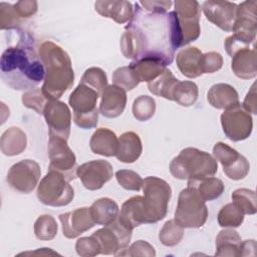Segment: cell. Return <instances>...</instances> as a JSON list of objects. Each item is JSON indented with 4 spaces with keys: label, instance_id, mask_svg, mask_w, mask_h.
<instances>
[{
    "label": "cell",
    "instance_id": "cell-1",
    "mask_svg": "<svg viewBox=\"0 0 257 257\" xmlns=\"http://www.w3.org/2000/svg\"><path fill=\"white\" fill-rule=\"evenodd\" d=\"M120 51L125 58L156 59L166 65L173 62L182 46L181 31L175 11L153 12L135 3L134 14L120 37Z\"/></svg>",
    "mask_w": 257,
    "mask_h": 257
},
{
    "label": "cell",
    "instance_id": "cell-2",
    "mask_svg": "<svg viewBox=\"0 0 257 257\" xmlns=\"http://www.w3.org/2000/svg\"><path fill=\"white\" fill-rule=\"evenodd\" d=\"M35 48L33 36L17 29L16 43L3 51L0 74L4 83L12 89L30 90L44 80L45 68Z\"/></svg>",
    "mask_w": 257,
    "mask_h": 257
},
{
    "label": "cell",
    "instance_id": "cell-3",
    "mask_svg": "<svg viewBox=\"0 0 257 257\" xmlns=\"http://www.w3.org/2000/svg\"><path fill=\"white\" fill-rule=\"evenodd\" d=\"M39 56L45 68L41 90L48 100H57L72 87L74 72L67 52L52 41H44L39 47Z\"/></svg>",
    "mask_w": 257,
    "mask_h": 257
},
{
    "label": "cell",
    "instance_id": "cell-4",
    "mask_svg": "<svg viewBox=\"0 0 257 257\" xmlns=\"http://www.w3.org/2000/svg\"><path fill=\"white\" fill-rule=\"evenodd\" d=\"M218 171L217 161L209 153L196 148H186L170 164L171 174L179 180H188V186L196 187Z\"/></svg>",
    "mask_w": 257,
    "mask_h": 257
},
{
    "label": "cell",
    "instance_id": "cell-5",
    "mask_svg": "<svg viewBox=\"0 0 257 257\" xmlns=\"http://www.w3.org/2000/svg\"><path fill=\"white\" fill-rule=\"evenodd\" d=\"M257 2L244 1L237 5L236 19L232 28L233 34L224 41L227 53L232 56L236 51L249 47L254 42L257 32Z\"/></svg>",
    "mask_w": 257,
    "mask_h": 257
},
{
    "label": "cell",
    "instance_id": "cell-6",
    "mask_svg": "<svg viewBox=\"0 0 257 257\" xmlns=\"http://www.w3.org/2000/svg\"><path fill=\"white\" fill-rule=\"evenodd\" d=\"M144 208L146 224L157 223L164 219L172 196L170 185L163 179L150 176L143 181Z\"/></svg>",
    "mask_w": 257,
    "mask_h": 257
},
{
    "label": "cell",
    "instance_id": "cell-7",
    "mask_svg": "<svg viewBox=\"0 0 257 257\" xmlns=\"http://www.w3.org/2000/svg\"><path fill=\"white\" fill-rule=\"evenodd\" d=\"M206 201L196 187L188 186L179 195L174 220L183 228H200L208 218Z\"/></svg>",
    "mask_w": 257,
    "mask_h": 257
},
{
    "label": "cell",
    "instance_id": "cell-8",
    "mask_svg": "<svg viewBox=\"0 0 257 257\" xmlns=\"http://www.w3.org/2000/svg\"><path fill=\"white\" fill-rule=\"evenodd\" d=\"M100 95L91 87L80 83L69 95V105L73 109V120L83 130L93 128L97 124L98 109L97 99Z\"/></svg>",
    "mask_w": 257,
    "mask_h": 257
},
{
    "label": "cell",
    "instance_id": "cell-9",
    "mask_svg": "<svg viewBox=\"0 0 257 257\" xmlns=\"http://www.w3.org/2000/svg\"><path fill=\"white\" fill-rule=\"evenodd\" d=\"M36 195L46 206L63 207L73 200L74 190L61 174L49 171L38 184Z\"/></svg>",
    "mask_w": 257,
    "mask_h": 257
},
{
    "label": "cell",
    "instance_id": "cell-10",
    "mask_svg": "<svg viewBox=\"0 0 257 257\" xmlns=\"http://www.w3.org/2000/svg\"><path fill=\"white\" fill-rule=\"evenodd\" d=\"M174 5L181 31L182 46L187 45L200 36L201 6L196 0H177Z\"/></svg>",
    "mask_w": 257,
    "mask_h": 257
},
{
    "label": "cell",
    "instance_id": "cell-11",
    "mask_svg": "<svg viewBox=\"0 0 257 257\" xmlns=\"http://www.w3.org/2000/svg\"><path fill=\"white\" fill-rule=\"evenodd\" d=\"M132 232V229L116 218L112 223L93 232L91 236L97 240L100 246V254L116 255L118 252L128 247Z\"/></svg>",
    "mask_w": 257,
    "mask_h": 257
},
{
    "label": "cell",
    "instance_id": "cell-12",
    "mask_svg": "<svg viewBox=\"0 0 257 257\" xmlns=\"http://www.w3.org/2000/svg\"><path fill=\"white\" fill-rule=\"evenodd\" d=\"M49 156V171H55L61 174L68 182L74 180L77 171L76 158L72 150L68 147L67 141L58 138L50 137L48 142Z\"/></svg>",
    "mask_w": 257,
    "mask_h": 257
},
{
    "label": "cell",
    "instance_id": "cell-13",
    "mask_svg": "<svg viewBox=\"0 0 257 257\" xmlns=\"http://www.w3.org/2000/svg\"><path fill=\"white\" fill-rule=\"evenodd\" d=\"M221 124L228 139L233 142H240L250 137L253 119L251 114L239 102L224 110L221 114Z\"/></svg>",
    "mask_w": 257,
    "mask_h": 257
},
{
    "label": "cell",
    "instance_id": "cell-14",
    "mask_svg": "<svg viewBox=\"0 0 257 257\" xmlns=\"http://www.w3.org/2000/svg\"><path fill=\"white\" fill-rule=\"evenodd\" d=\"M41 175L40 166L33 160H22L9 169L6 181L15 191L23 194L31 193L38 185Z\"/></svg>",
    "mask_w": 257,
    "mask_h": 257
},
{
    "label": "cell",
    "instance_id": "cell-15",
    "mask_svg": "<svg viewBox=\"0 0 257 257\" xmlns=\"http://www.w3.org/2000/svg\"><path fill=\"white\" fill-rule=\"evenodd\" d=\"M213 156L216 161L221 163L225 175L231 180H242L250 171V164L247 159L225 143L215 144Z\"/></svg>",
    "mask_w": 257,
    "mask_h": 257
},
{
    "label": "cell",
    "instance_id": "cell-16",
    "mask_svg": "<svg viewBox=\"0 0 257 257\" xmlns=\"http://www.w3.org/2000/svg\"><path fill=\"white\" fill-rule=\"evenodd\" d=\"M49 128V137L68 140L71 128V112L66 103L60 100H48L43 111Z\"/></svg>",
    "mask_w": 257,
    "mask_h": 257
},
{
    "label": "cell",
    "instance_id": "cell-17",
    "mask_svg": "<svg viewBox=\"0 0 257 257\" xmlns=\"http://www.w3.org/2000/svg\"><path fill=\"white\" fill-rule=\"evenodd\" d=\"M113 175L112 166L104 160H93L77 168L76 176L85 189L96 191L103 187Z\"/></svg>",
    "mask_w": 257,
    "mask_h": 257
},
{
    "label": "cell",
    "instance_id": "cell-18",
    "mask_svg": "<svg viewBox=\"0 0 257 257\" xmlns=\"http://www.w3.org/2000/svg\"><path fill=\"white\" fill-rule=\"evenodd\" d=\"M203 12L210 22L223 31H232L237 12V4L230 1L209 0L203 3Z\"/></svg>",
    "mask_w": 257,
    "mask_h": 257
},
{
    "label": "cell",
    "instance_id": "cell-19",
    "mask_svg": "<svg viewBox=\"0 0 257 257\" xmlns=\"http://www.w3.org/2000/svg\"><path fill=\"white\" fill-rule=\"evenodd\" d=\"M59 220L62 225L63 235L68 239L78 237L95 225L90 209L86 207L77 208L71 212L60 214Z\"/></svg>",
    "mask_w": 257,
    "mask_h": 257
},
{
    "label": "cell",
    "instance_id": "cell-20",
    "mask_svg": "<svg viewBox=\"0 0 257 257\" xmlns=\"http://www.w3.org/2000/svg\"><path fill=\"white\" fill-rule=\"evenodd\" d=\"M126 104V91L115 85H107L101 94L99 112L108 118L119 116Z\"/></svg>",
    "mask_w": 257,
    "mask_h": 257
},
{
    "label": "cell",
    "instance_id": "cell-21",
    "mask_svg": "<svg viewBox=\"0 0 257 257\" xmlns=\"http://www.w3.org/2000/svg\"><path fill=\"white\" fill-rule=\"evenodd\" d=\"M202 51L195 46H188L181 49L176 56V63L183 75L188 78L201 76L202 70Z\"/></svg>",
    "mask_w": 257,
    "mask_h": 257
},
{
    "label": "cell",
    "instance_id": "cell-22",
    "mask_svg": "<svg viewBox=\"0 0 257 257\" xmlns=\"http://www.w3.org/2000/svg\"><path fill=\"white\" fill-rule=\"evenodd\" d=\"M94 9L102 17L110 18L118 24L128 22L134 14L133 4L124 0L96 1L94 3Z\"/></svg>",
    "mask_w": 257,
    "mask_h": 257
},
{
    "label": "cell",
    "instance_id": "cell-23",
    "mask_svg": "<svg viewBox=\"0 0 257 257\" xmlns=\"http://www.w3.org/2000/svg\"><path fill=\"white\" fill-rule=\"evenodd\" d=\"M231 68L234 74L242 79L254 78L257 74L256 49L242 48L232 55Z\"/></svg>",
    "mask_w": 257,
    "mask_h": 257
},
{
    "label": "cell",
    "instance_id": "cell-24",
    "mask_svg": "<svg viewBox=\"0 0 257 257\" xmlns=\"http://www.w3.org/2000/svg\"><path fill=\"white\" fill-rule=\"evenodd\" d=\"M117 218L122 224L132 230L144 223L146 224L144 197L134 196L127 199L122 204Z\"/></svg>",
    "mask_w": 257,
    "mask_h": 257
},
{
    "label": "cell",
    "instance_id": "cell-25",
    "mask_svg": "<svg viewBox=\"0 0 257 257\" xmlns=\"http://www.w3.org/2000/svg\"><path fill=\"white\" fill-rule=\"evenodd\" d=\"M142 152V141L138 134L134 132H125L119 137L115 154V157L119 162L132 164L141 157Z\"/></svg>",
    "mask_w": 257,
    "mask_h": 257
},
{
    "label": "cell",
    "instance_id": "cell-26",
    "mask_svg": "<svg viewBox=\"0 0 257 257\" xmlns=\"http://www.w3.org/2000/svg\"><path fill=\"white\" fill-rule=\"evenodd\" d=\"M118 139L116 135L106 127L97 128L89 141L90 150L104 157H113L116 154Z\"/></svg>",
    "mask_w": 257,
    "mask_h": 257
},
{
    "label": "cell",
    "instance_id": "cell-27",
    "mask_svg": "<svg viewBox=\"0 0 257 257\" xmlns=\"http://www.w3.org/2000/svg\"><path fill=\"white\" fill-rule=\"evenodd\" d=\"M207 100L215 108L226 109L239 103V95L232 85L228 83H217L209 89Z\"/></svg>",
    "mask_w": 257,
    "mask_h": 257
},
{
    "label": "cell",
    "instance_id": "cell-28",
    "mask_svg": "<svg viewBox=\"0 0 257 257\" xmlns=\"http://www.w3.org/2000/svg\"><path fill=\"white\" fill-rule=\"evenodd\" d=\"M89 209L95 224L102 226L112 223L119 214L118 205L110 198L97 199Z\"/></svg>",
    "mask_w": 257,
    "mask_h": 257
},
{
    "label": "cell",
    "instance_id": "cell-29",
    "mask_svg": "<svg viewBox=\"0 0 257 257\" xmlns=\"http://www.w3.org/2000/svg\"><path fill=\"white\" fill-rule=\"evenodd\" d=\"M27 145V138L25 133L16 126L6 130L1 137L0 148L5 156H16L21 154Z\"/></svg>",
    "mask_w": 257,
    "mask_h": 257
},
{
    "label": "cell",
    "instance_id": "cell-30",
    "mask_svg": "<svg viewBox=\"0 0 257 257\" xmlns=\"http://www.w3.org/2000/svg\"><path fill=\"white\" fill-rule=\"evenodd\" d=\"M166 64L156 59H139L131 62L130 67L133 70L136 78L142 82H150L157 78L165 69Z\"/></svg>",
    "mask_w": 257,
    "mask_h": 257
},
{
    "label": "cell",
    "instance_id": "cell-31",
    "mask_svg": "<svg viewBox=\"0 0 257 257\" xmlns=\"http://www.w3.org/2000/svg\"><path fill=\"white\" fill-rule=\"evenodd\" d=\"M242 240L239 234L232 229L219 232L216 237V256H240Z\"/></svg>",
    "mask_w": 257,
    "mask_h": 257
},
{
    "label": "cell",
    "instance_id": "cell-32",
    "mask_svg": "<svg viewBox=\"0 0 257 257\" xmlns=\"http://www.w3.org/2000/svg\"><path fill=\"white\" fill-rule=\"evenodd\" d=\"M179 82L170 69H165L157 78L148 82L149 90L157 95L169 100H173L174 89Z\"/></svg>",
    "mask_w": 257,
    "mask_h": 257
},
{
    "label": "cell",
    "instance_id": "cell-33",
    "mask_svg": "<svg viewBox=\"0 0 257 257\" xmlns=\"http://www.w3.org/2000/svg\"><path fill=\"white\" fill-rule=\"evenodd\" d=\"M198 94V86L195 82L190 80H179L173 92V100L178 104L187 107L193 105L197 101Z\"/></svg>",
    "mask_w": 257,
    "mask_h": 257
},
{
    "label": "cell",
    "instance_id": "cell-34",
    "mask_svg": "<svg viewBox=\"0 0 257 257\" xmlns=\"http://www.w3.org/2000/svg\"><path fill=\"white\" fill-rule=\"evenodd\" d=\"M233 203L244 213V215H254L257 212L256 194L253 190L240 188L232 193Z\"/></svg>",
    "mask_w": 257,
    "mask_h": 257
},
{
    "label": "cell",
    "instance_id": "cell-35",
    "mask_svg": "<svg viewBox=\"0 0 257 257\" xmlns=\"http://www.w3.org/2000/svg\"><path fill=\"white\" fill-rule=\"evenodd\" d=\"M244 221V213L232 202L221 208L218 214V223L221 227H239Z\"/></svg>",
    "mask_w": 257,
    "mask_h": 257
},
{
    "label": "cell",
    "instance_id": "cell-36",
    "mask_svg": "<svg viewBox=\"0 0 257 257\" xmlns=\"http://www.w3.org/2000/svg\"><path fill=\"white\" fill-rule=\"evenodd\" d=\"M58 226L55 219L50 215H41L34 223V234L37 239L47 241L57 234Z\"/></svg>",
    "mask_w": 257,
    "mask_h": 257
},
{
    "label": "cell",
    "instance_id": "cell-37",
    "mask_svg": "<svg viewBox=\"0 0 257 257\" xmlns=\"http://www.w3.org/2000/svg\"><path fill=\"white\" fill-rule=\"evenodd\" d=\"M80 83H83L96 90L97 93L101 96L103 90L107 86V77L101 68L90 67L84 71L80 79Z\"/></svg>",
    "mask_w": 257,
    "mask_h": 257
},
{
    "label": "cell",
    "instance_id": "cell-38",
    "mask_svg": "<svg viewBox=\"0 0 257 257\" xmlns=\"http://www.w3.org/2000/svg\"><path fill=\"white\" fill-rule=\"evenodd\" d=\"M200 196L204 201H213L219 198L224 192V184L218 178H207L199 182L196 186Z\"/></svg>",
    "mask_w": 257,
    "mask_h": 257
},
{
    "label": "cell",
    "instance_id": "cell-39",
    "mask_svg": "<svg viewBox=\"0 0 257 257\" xmlns=\"http://www.w3.org/2000/svg\"><path fill=\"white\" fill-rule=\"evenodd\" d=\"M156 111V101L152 96L140 95L134 100L133 114L140 121L149 120Z\"/></svg>",
    "mask_w": 257,
    "mask_h": 257
},
{
    "label": "cell",
    "instance_id": "cell-40",
    "mask_svg": "<svg viewBox=\"0 0 257 257\" xmlns=\"http://www.w3.org/2000/svg\"><path fill=\"white\" fill-rule=\"evenodd\" d=\"M184 236V228L175 222V220L167 221L159 233V239L165 246H175L180 243Z\"/></svg>",
    "mask_w": 257,
    "mask_h": 257
},
{
    "label": "cell",
    "instance_id": "cell-41",
    "mask_svg": "<svg viewBox=\"0 0 257 257\" xmlns=\"http://www.w3.org/2000/svg\"><path fill=\"white\" fill-rule=\"evenodd\" d=\"M21 17L16 12L14 5L1 2L0 3V27L2 30L18 29L21 24Z\"/></svg>",
    "mask_w": 257,
    "mask_h": 257
},
{
    "label": "cell",
    "instance_id": "cell-42",
    "mask_svg": "<svg viewBox=\"0 0 257 257\" xmlns=\"http://www.w3.org/2000/svg\"><path fill=\"white\" fill-rule=\"evenodd\" d=\"M112 82L113 84L123 88L125 91L133 90L140 83V81L136 78L130 65L121 66L115 69L112 74Z\"/></svg>",
    "mask_w": 257,
    "mask_h": 257
},
{
    "label": "cell",
    "instance_id": "cell-43",
    "mask_svg": "<svg viewBox=\"0 0 257 257\" xmlns=\"http://www.w3.org/2000/svg\"><path fill=\"white\" fill-rule=\"evenodd\" d=\"M22 103L24 106L35 110L38 114H43L44 107L48 102V99L44 96L41 88L35 87L22 95Z\"/></svg>",
    "mask_w": 257,
    "mask_h": 257
},
{
    "label": "cell",
    "instance_id": "cell-44",
    "mask_svg": "<svg viewBox=\"0 0 257 257\" xmlns=\"http://www.w3.org/2000/svg\"><path fill=\"white\" fill-rule=\"evenodd\" d=\"M117 183L125 190L128 191H140L143 186L142 177L131 170H119L115 173Z\"/></svg>",
    "mask_w": 257,
    "mask_h": 257
},
{
    "label": "cell",
    "instance_id": "cell-45",
    "mask_svg": "<svg viewBox=\"0 0 257 257\" xmlns=\"http://www.w3.org/2000/svg\"><path fill=\"white\" fill-rule=\"evenodd\" d=\"M75 250L78 255L83 257L95 256L101 253L97 240L92 236L79 238L75 243Z\"/></svg>",
    "mask_w": 257,
    "mask_h": 257
},
{
    "label": "cell",
    "instance_id": "cell-46",
    "mask_svg": "<svg viewBox=\"0 0 257 257\" xmlns=\"http://www.w3.org/2000/svg\"><path fill=\"white\" fill-rule=\"evenodd\" d=\"M117 256H155V248L144 240H139L131 245L130 248L124 249L116 254Z\"/></svg>",
    "mask_w": 257,
    "mask_h": 257
},
{
    "label": "cell",
    "instance_id": "cell-47",
    "mask_svg": "<svg viewBox=\"0 0 257 257\" xmlns=\"http://www.w3.org/2000/svg\"><path fill=\"white\" fill-rule=\"evenodd\" d=\"M223 65V57L219 52L210 51L202 56L203 73H214L221 69Z\"/></svg>",
    "mask_w": 257,
    "mask_h": 257
},
{
    "label": "cell",
    "instance_id": "cell-48",
    "mask_svg": "<svg viewBox=\"0 0 257 257\" xmlns=\"http://www.w3.org/2000/svg\"><path fill=\"white\" fill-rule=\"evenodd\" d=\"M14 5V8L16 12L19 14L21 18H28L34 15L37 11L38 5L36 1L32 0H23V1H18Z\"/></svg>",
    "mask_w": 257,
    "mask_h": 257
},
{
    "label": "cell",
    "instance_id": "cell-49",
    "mask_svg": "<svg viewBox=\"0 0 257 257\" xmlns=\"http://www.w3.org/2000/svg\"><path fill=\"white\" fill-rule=\"evenodd\" d=\"M139 4L148 11L168 12L173 2L172 1H140Z\"/></svg>",
    "mask_w": 257,
    "mask_h": 257
},
{
    "label": "cell",
    "instance_id": "cell-50",
    "mask_svg": "<svg viewBox=\"0 0 257 257\" xmlns=\"http://www.w3.org/2000/svg\"><path fill=\"white\" fill-rule=\"evenodd\" d=\"M255 83L252 84L250 90L246 94V97L243 101V108L247 110L249 113L256 114L257 113V108H256V89H255Z\"/></svg>",
    "mask_w": 257,
    "mask_h": 257
},
{
    "label": "cell",
    "instance_id": "cell-51",
    "mask_svg": "<svg viewBox=\"0 0 257 257\" xmlns=\"http://www.w3.org/2000/svg\"><path fill=\"white\" fill-rule=\"evenodd\" d=\"M250 250L256 252V242L255 240H245L240 246V256H250Z\"/></svg>",
    "mask_w": 257,
    "mask_h": 257
}]
</instances>
